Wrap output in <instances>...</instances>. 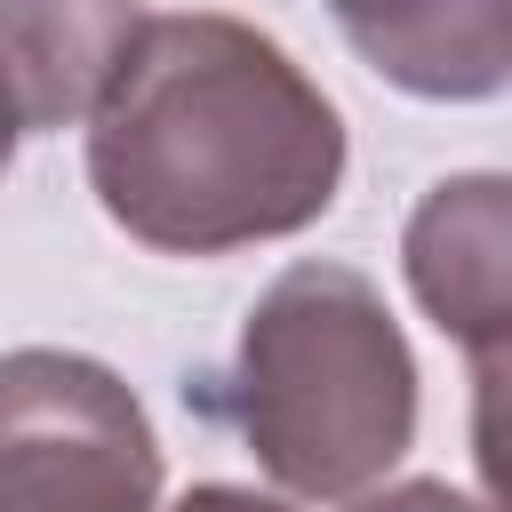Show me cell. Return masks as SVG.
<instances>
[{
  "label": "cell",
  "instance_id": "obj_8",
  "mask_svg": "<svg viewBox=\"0 0 512 512\" xmlns=\"http://www.w3.org/2000/svg\"><path fill=\"white\" fill-rule=\"evenodd\" d=\"M168 512H296V504L256 496V488H232V480H200V488H184Z\"/></svg>",
  "mask_w": 512,
  "mask_h": 512
},
{
  "label": "cell",
  "instance_id": "obj_3",
  "mask_svg": "<svg viewBox=\"0 0 512 512\" xmlns=\"http://www.w3.org/2000/svg\"><path fill=\"white\" fill-rule=\"evenodd\" d=\"M0 512H160V440L104 360L0 352Z\"/></svg>",
  "mask_w": 512,
  "mask_h": 512
},
{
  "label": "cell",
  "instance_id": "obj_1",
  "mask_svg": "<svg viewBox=\"0 0 512 512\" xmlns=\"http://www.w3.org/2000/svg\"><path fill=\"white\" fill-rule=\"evenodd\" d=\"M88 184L128 240L232 256L336 208L344 120L272 32L216 8L144 16L88 112Z\"/></svg>",
  "mask_w": 512,
  "mask_h": 512
},
{
  "label": "cell",
  "instance_id": "obj_4",
  "mask_svg": "<svg viewBox=\"0 0 512 512\" xmlns=\"http://www.w3.org/2000/svg\"><path fill=\"white\" fill-rule=\"evenodd\" d=\"M400 264L416 304L472 352L480 392H496L504 344H512V184L496 168L432 184L408 216Z\"/></svg>",
  "mask_w": 512,
  "mask_h": 512
},
{
  "label": "cell",
  "instance_id": "obj_5",
  "mask_svg": "<svg viewBox=\"0 0 512 512\" xmlns=\"http://www.w3.org/2000/svg\"><path fill=\"white\" fill-rule=\"evenodd\" d=\"M368 72L424 104H488L512 80V0H328Z\"/></svg>",
  "mask_w": 512,
  "mask_h": 512
},
{
  "label": "cell",
  "instance_id": "obj_2",
  "mask_svg": "<svg viewBox=\"0 0 512 512\" xmlns=\"http://www.w3.org/2000/svg\"><path fill=\"white\" fill-rule=\"evenodd\" d=\"M216 416L312 504L368 496L416 440V352L352 264H288L240 320Z\"/></svg>",
  "mask_w": 512,
  "mask_h": 512
},
{
  "label": "cell",
  "instance_id": "obj_6",
  "mask_svg": "<svg viewBox=\"0 0 512 512\" xmlns=\"http://www.w3.org/2000/svg\"><path fill=\"white\" fill-rule=\"evenodd\" d=\"M136 32L144 0H0V80L24 136L88 120Z\"/></svg>",
  "mask_w": 512,
  "mask_h": 512
},
{
  "label": "cell",
  "instance_id": "obj_7",
  "mask_svg": "<svg viewBox=\"0 0 512 512\" xmlns=\"http://www.w3.org/2000/svg\"><path fill=\"white\" fill-rule=\"evenodd\" d=\"M352 512H488V496H464L448 480H400L384 496H360Z\"/></svg>",
  "mask_w": 512,
  "mask_h": 512
},
{
  "label": "cell",
  "instance_id": "obj_9",
  "mask_svg": "<svg viewBox=\"0 0 512 512\" xmlns=\"http://www.w3.org/2000/svg\"><path fill=\"white\" fill-rule=\"evenodd\" d=\"M16 144H24V120H16V96H8V80H0V176H8Z\"/></svg>",
  "mask_w": 512,
  "mask_h": 512
}]
</instances>
